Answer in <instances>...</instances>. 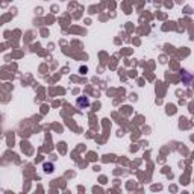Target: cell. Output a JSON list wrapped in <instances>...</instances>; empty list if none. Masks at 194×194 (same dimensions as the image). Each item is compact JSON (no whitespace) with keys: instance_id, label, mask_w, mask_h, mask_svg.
Returning a JSON list of instances; mask_svg holds the SVG:
<instances>
[{"instance_id":"cell-1","label":"cell","mask_w":194,"mask_h":194,"mask_svg":"<svg viewBox=\"0 0 194 194\" xmlns=\"http://www.w3.org/2000/svg\"><path fill=\"white\" fill-rule=\"evenodd\" d=\"M76 105H78L79 109H85V108H88L89 106V99L88 97H78Z\"/></svg>"},{"instance_id":"cell-2","label":"cell","mask_w":194,"mask_h":194,"mask_svg":"<svg viewBox=\"0 0 194 194\" xmlns=\"http://www.w3.org/2000/svg\"><path fill=\"white\" fill-rule=\"evenodd\" d=\"M44 168H46V171H47V173H52V171H53V165H52V164H44Z\"/></svg>"}]
</instances>
